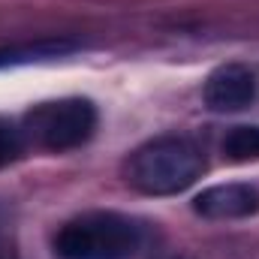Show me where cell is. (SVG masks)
<instances>
[{
    "label": "cell",
    "mask_w": 259,
    "mask_h": 259,
    "mask_svg": "<svg viewBox=\"0 0 259 259\" xmlns=\"http://www.w3.org/2000/svg\"><path fill=\"white\" fill-rule=\"evenodd\" d=\"M205 175V154L187 136H157L124 163V181L145 196H175Z\"/></svg>",
    "instance_id": "obj_1"
},
{
    "label": "cell",
    "mask_w": 259,
    "mask_h": 259,
    "mask_svg": "<svg viewBox=\"0 0 259 259\" xmlns=\"http://www.w3.org/2000/svg\"><path fill=\"white\" fill-rule=\"evenodd\" d=\"M142 244V226L115 211H88L66 220L55 235L61 259H130Z\"/></svg>",
    "instance_id": "obj_2"
},
{
    "label": "cell",
    "mask_w": 259,
    "mask_h": 259,
    "mask_svg": "<svg viewBox=\"0 0 259 259\" xmlns=\"http://www.w3.org/2000/svg\"><path fill=\"white\" fill-rule=\"evenodd\" d=\"M97 106L88 97H64L33 106L21 118V139L24 145H33L49 154H64L72 148H81L94 130H97Z\"/></svg>",
    "instance_id": "obj_3"
},
{
    "label": "cell",
    "mask_w": 259,
    "mask_h": 259,
    "mask_svg": "<svg viewBox=\"0 0 259 259\" xmlns=\"http://www.w3.org/2000/svg\"><path fill=\"white\" fill-rule=\"evenodd\" d=\"M256 72L247 64H220L202 88L211 112H241L256 100Z\"/></svg>",
    "instance_id": "obj_4"
},
{
    "label": "cell",
    "mask_w": 259,
    "mask_h": 259,
    "mask_svg": "<svg viewBox=\"0 0 259 259\" xmlns=\"http://www.w3.org/2000/svg\"><path fill=\"white\" fill-rule=\"evenodd\" d=\"M193 211L205 220H244L259 211V190L250 184H214L193 199Z\"/></svg>",
    "instance_id": "obj_5"
},
{
    "label": "cell",
    "mask_w": 259,
    "mask_h": 259,
    "mask_svg": "<svg viewBox=\"0 0 259 259\" xmlns=\"http://www.w3.org/2000/svg\"><path fill=\"white\" fill-rule=\"evenodd\" d=\"M81 49L84 42L75 36H39L27 42H9V46H0V69L61 61V58H72Z\"/></svg>",
    "instance_id": "obj_6"
},
{
    "label": "cell",
    "mask_w": 259,
    "mask_h": 259,
    "mask_svg": "<svg viewBox=\"0 0 259 259\" xmlns=\"http://www.w3.org/2000/svg\"><path fill=\"white\" fill-rule=\"evenodd\" d=\"M223 157L232 163H253L259 160V124H241L223 136Z\"/></svg>",
    "instance_id": "obj_7"
},
{
    "label": "cell",
    "mask_w": 259,
    "mask_h": 259,
    "mask_svg": "<svg viewBox=\"0 0 259 259\" xmlns=\"http://www.w3.org/2000/svg\"><path fill=\"white\" fill-rule=\"evenodd\" d=\"M21 151H24V139H21V133L12 130V127H6V124H0V166L18 160Z\"/></svg>",
    "instance_id": "obj_8"
},
{
    "label": "cell",
    "mask_w": 259,
    "mask_h": 259,
    "mask_svg": "<svg viewBox=\"0 0 259 259\" xmlns=\"http://www.w3.org/2000/svg\"><path fill=\"white\" fill-rule=\"evenodd\" d=\"M163 259H187V256H163Z\"/></svg>",
    "instance_id": "obj_9"
}]
</instances>
